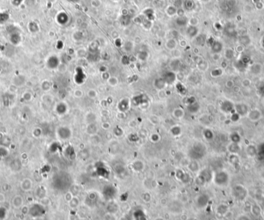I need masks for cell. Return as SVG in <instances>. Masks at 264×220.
I'll list each match as a JSON object with an SVG mask.
<instances>
[{
    "instance_id": "d4e9b609",
    "label": "cell",
    "mask_w": 264,
    "mask_h": 220,
    "mask_svg": "<svg viewBox=\"0 0 264 220\" xmlns=\"http://www.w3.org/2000/svg\"><path fill=\"white\" fill-rule=\"evenodd\" d=\"M184 8L187 10H191L194 7V2L192 0H185L183 3Z\"/></svg>"
},
{
    "instance_id": "ffe728a7",
    "label": "cell",
    "mask_w": 264,
    "mask_h": 220,
    "mask_svg": "<svg viewBox=\"0 0 264 220\" xmlns=\"http://www.w3.org/2000/svg\"><path fill=\"white\" fill-rule=\"evenodd\" d=\"M93 129L97 130V126H96L95 124H94V123L89 124L88 127H87V132L89 134H91V135L96 134V133H97V131H96V130H93Z\"/></svg>"
},
{
    "instance_id": "603a6c76",
    "label": "cell",
    "mask_w": 264,
    "mask_h": 220,
    "mask_svg": "<svg viewBox=\"0 0 264 220\" xmlns=\"http://www.w3.org/2000/svg\"><path fill=\"white\" fill-rule=\"evenodd\" d=\"M69 205H70V207L71 208V209H76V208L78 207L79 205H80V201H79V199H77V198L74 197V198L70 200V202H69Z\"/></svg>"
},
{
    "instance_id": "ee69618b",
    "label": "cell",
    "mask_w": 264,
    "mask_h": 220,
    "mask_svg": "<svg viewBox=\"0 0 264 220\" xmlns=\"http://www.w3.org/2000/svg\"><path fill=\"white\" fill-rule=\"evenodd\" d=\"M211 220H216V219H211Z\"/></svg>"
},
{
    "instance_id": "cb8c5ba5",
    "label": "cell",
    "mask_w": 264,
    "mask_h": 220,
    "mask_svg": "<svg viewBox=\"0 0 264 220\" xmlns=\"http://www.w3.org/2000/svg\"><path fill=\"white\" fill-rule=\"evenodd\" d=\"M173 115L176 118H182L184 116V110L182 108H176L174 110Z\"/></svg>"
},
{
    "instance_id": "5b68a950",
    "label": "cell",
    "mask_w": 264,
    "mask_h": 220,
    "mask_svg": "<svg viewBox=\"0 0 264 220\" xmlns=\"http://www.w3.org/2000/svg\"><path fill=\"white\" fill-rule=\"evenodd\" d=\"M209 201V197L205 194H202L199 195L196 199V204L199 208H204L208 205Z\"/></svg>"
},
{
    "instance_id": "e575fe53",
    "label": "cell",
    "mask_w": 264,
    "mask_h": 220,
    "mask_svg": "<svg viewBox=\"0 0 264 220\" xmlns=\"http://www.w3.org/2000/svg\"><path fill=\"white\" fill-rule=\"evenodd\" d=\"M64 198H65L66 201L68 202H70V200H71V199L74 198V196H73L72 193L69 192L66 193V195H65V196H64Z\"/></svg>"
},
{
    "instance_id": "d6986e66",
    "label": "cell",
    "mask_w": 264,
    "mask_h": 220,
    "mask_svg": "<svg viewBox=\"0 0 264 220\" xmlns=\"http://www.w3.org/2000/svg\"><path fill=\"white\" fill-rule=\"evenodd\" d=\"M188 168L190 169V171H192V172H196L199 170V165L198 164V162L195 161H191L190 163L188 164Z\"/></svg>"
},
{
    "instance_id": "4dcf8cb0",
    "label": "cell",
    "mask_w": 264,
    "mask_h": 220,
    "mask_svg": "<svg viewBox=\"0 0 264 220\" xmlns=\"http://www.w3.org/2000/svg\"><path fill=\"white\" fill-rule=\"evenodd\" d=\"M87 95L90 98L93 99V98H95L97 97V91L95 90H90V91H88Z\"/></svg>"
},
{
    "instance_id": "ab89813d",
    "label": "cell",
    "mask_w": 264,
    "mask_h": 220,
    "mask_svg": "<svg viewBox=\"0 0 264 220\" xmlns=\"http://www.w3.org/2000/svg\"><path fill=\"white\" fill-rule=\"evenodd\" d=\"M188 219V216L185 215V214H182V216H181V219L182 220H186Z\"/></svg>"
},
{
    "instance_id": "74e56055",
    "label": "cell",
    "mask_w": 264,
    "mask_h": 220,
    "mask_svg": "<svg viewBox=\"0 0 264 220\" xmlns=\"http://www.w3.org/2000/svg\"><path fill=\"white\" fill-rule=\"evenodd\" d=\"M23 98L26 100H30L32 99V95L29 92H26V93H25V94H23Z\"/></svg>"
},
{
    "instance_id": "836d02e7",
    "label": "cell",
    "mask_w": 264,
    "mask_h": 220,
    "mask_svg": "<svg viewBox=\"0 0 264 220\" xmlns=\"http://www.w3.org/2000/svg\"><path fill=\"white\" fill-rule=\"evenodd\" d=\"M150 139L153 142H157V141H159V139H160V138H159V135L158 134H153L151 136Z\"/></svg>"
},
{
    "instance_id": "44dd1931",
    "label": "cell",
    "mask_w": 264,
    "mask_h": 220,
    "mask_svg": "<svg viewBox=\"0 0 264 220\" xmlns=\"http://www.w3.org/2000/svg\"><path fill=\"white\" fill-rule=\"evenodd\" d=\"M23 203V200L22 199L21 196H16L14 199H13V205L15 206L16 208H19L21 207Z\"/></svg>"
},
{
    "instance_id": "60d3db41",
    "label": "cell",
    "mask_w": 264,
    "mask_h": 220,
    "mask_svg": "<svg viewBox=\"0 0 264 220\" xmlns=\"http://www.w3.org/2000/svg\"><path fill=\"white\" fill-rule=\"evenodd\" d=\"M118 220H127V219L126 218H125V217H122V218H120V219H119Z\"/></svg>"
},
{
    "instance_id": "5bb4252c",
    "label": "cell",
    "mask_w": 264,
    "mask_h": 220,
    "mask_svg": "<svg viewBox=\"0 0 264 220\" xmlns=\"http://www.w3.org/2000/svg\"><path fill=\"white\" fill-rule=\"evenodd\" d=\"M186 33H187V35L189 37H195L198 34V29H197L195 25H190L187 29Z\"/></svg>"
},
{
    "instance_id": "8d00e7d4",
    "label": "cell",
    "mask_w": 264,
    "mask_h": 220,
    "mask_svg": "<svg viewBox=\"0 0 264 220\" xmlns=\"http://www.w3.org/2000/svg\"><path fill=\"white\" fill-rule=\"evenodd\" d=\"M236 220H251L249 216H246V215H241L239 216L238 218L236 219Z\"/></svg>"
},
{
    "instance_id": "f35d334b",
    "label": "cell",
    "mask_w": 264,
    "mask_h": 220,
    "mask_svg": "<svg viewBox=\"0 0 264 220\" xmlns=\"http://www.w3.org/2000/svg\"><path fill=\"white\" fill-rule=\"evenodd\" d=\"M102 127H103V128L105 130H107L108 128H109V127H110V125H109V123H108V122L104 123V124L102 125Z\"/></svg>"
},
{
    "instance_id": "f6af8a7d",
    "label": "cell",
    "mask_w": 264,
    "mask_h": 220,
    "mask_svg": "<svg viewBox=\"0 0 264 220\" xmlns=\"http://www.w3.org/2000/svg\"><path fill=\"white\" fill-rule=\"evenodd\" d=\"M114 1H119V0H114Z\"/></svg>"
},
{
    "instance_id": "3957f363",
    "label": "cell",
    "mask_w": 264,
    "mask_h": 220,
    "mask_svg": "<svg viewBox=\"0 0 264 220\" xmlns=\"http://www.w3.org/2000/svg\"><path fill=\"white\" fill-rule=\"evenodd\" d=\"M233 195L236 199H237L239 201H243L245 199V198L247 196V191L244 187L241 185H237L235 187Z\"/></svg>"
},
{
    "instance_id": "f1b7e54d",
    "label": "cell",
    "mask_w": 264,
    "mask_h": 220,
    "mask_svg": "<svg viewBox=\"0 0 264 220\" xmlns=\"http://www.w3.org/2000/svg\"><path fill=\"white\" fill-rule=\"evenodd\" d=\"M176 47V42L175 40H169L167 42V47L170 50L175 49Z\"/></svg>"
},
{
    "instance_id": "484cf974",
    "label": "cell",
    "mask_w": 264,
    "mask_h": 220,
    "mask_svg": "<svg viewBox=\"0 0 264 220\" xmlns=\"http://www.w3.org/2000/svg\"><path fill=\"white\" fill-rule=\"evenodd\" d=\"M103 219L104 220H117V217L115 216V214L110 213V212H106L104 214V217H103Z\"/></svg>"
},
{
    "instance_id": "30bf717a",
    "label": "cell",
    "mask_w": 264,
    "mask_h": 220,
    "mask_svg": "<svg viewBox=\"0 0 264 220\" xmlns=\"http://www.w3.org/2000/svg\"><path fill=\"white\" fill-rule=\"evenodd\" d=\"M129 108V100L127 99H124L119 102L118 109L120 112H125Z\"/></svg>"
},
{
    "instance_id": "4fadbf2b",
    "label": "cell",
    "mask_w": 264,
    "mask_h": 220,
    "mask_svg": "<svg viewBox=\"0 0 264 220\" xmlns=\"http://www.w3.org/2000/svg\"><path fill=\"white\" fill-rule=\"evenodd\" d=\"M132 168H133L134 171H138V172H139V171H142V170L144 169V165L142 161L138 160V161H134V162H133V164H132Z\"/></svg>"
},
{
    "instance_id": "6da1fadb",
    "label": "cell",
    "mask_w": 264,
    "mask_h": 220,
    "mask_svg": "<svg viewBox=\"0 0 264 220\" xmlns=\"http://www.w3.org/2000/svg\"><path fill=\"white\" fill-rule=\"evenodd\" d=\"M46 208L44 205L40 203H34L33 204L29 209V215H30L32 218L38 219L41 218L46 214Z\"/></svg>"
},
{
    "instance_id": "8fae6325",
    "label": "cell",
    "mask_w": 264,
    "mask_h": 220,
    "mask_svg": "<svg viewBox=\"0 0 264 220\" xmlns=\"http://www.w3.org/2000/svg\"><path fill=\"white\" fill-rule=\"evenodd\" d=\"M33 186V183H32V181L30 179H24L21 183V187H22V189L25 192H27V191H30L31 188H32Z\"/></svg>"
},
{
    "instance_id": "9c48e42d",
    "label": "cell",
    "mask_w": 264,
    "mask_h": 220,
    "mask_svg": "<svg viewBox=\"0 0 264 220\" xmlns=\"http://www.w3.org/2000/svg\"><path fill=\"white\" fill-rule=\"evenodd\" d=\"M57 19V22H58L59 24L64 25V24L67 23L68 22V20H69V16H68V15L67 13H64V12H62V13L58 14Z\"/></svg>"
},
{
    "instance_id": "7402d4cb",
    "label": "cell",
    "mask_w": 264,
    "mask_h": 220,
    "mask_svg": "<svg viewBox=\"0 0 264 220\" xmlns=\"http://www.w3.org/2000/svg\"><path fill=\"white\" fill-rule=\"evenodd\" d=\"M165 84H166V83L163 79H157L156 81H154V86L159 90H162Z\"/></svg>"
},
{
    "instance_id": "8992f818",
    "label": "cell",
    "mask_w": 264,
    "mask_h": 220,
    "mask_svg": "<svg viewBox=\"0 0 264 220\" xmlns=\"http://www.w3.org/2000/svg\"><path fill=\"white\" fill-rule=\"evenodd\" d=\"M59 59L56 56H52L47 60V66L50 69H55L59 66Z\"/></svg>"
},
{
    "instance_id": "7bdbcfd3",
    "label": "cell",
    "mask_w": 264,
    "mask_h": 220,
    "mask_svg": "<svg viewBox=\"0 0 264 220\" xmlns=\"http://www.w3.org/2000/svg\"><path fill=\"white\" fill-rule=\"evenodd\" d=\"M70 1H72V2H77L78 0H70Z\"/></svg>"
},
{
    "instance_id": "ac0fdd59",
    "label": "cell",
    "mask_w": 264,
    "mask_h": 220,
    "mask_svg": "<svg viewBox=\"0 0 264 220\" xmlns=\"http://www.w3.org/2000/svg\"><path fill=\"white\" fill-rule=\"evenodd\" d=\"M251 212L255 216H260L262 213V209L257 205H253L251 206Z\"/></svg>"
},
{
    "instance_id": "b9f144b4",
    "label": "cell",
    "mask_w": 264,
    "mask_h": 220,
    "mask_svg": "<svg viewBox=\"0 0 264 220\" xmlns=\"http://www.w3.org/2000/svg\"><path fill=\"white\" fill-rule=\"evenodd\" d=\"M155 220H164L162 218H157Z\"/></svg>"
},
{
    "instance_id": "e0dca14e",
    "label": "cell",
    "mask_w": 264,
    "mask_h": 220,
    "mask_svg": "<svg viewBox=\"0 0 264 220\" xmlns=\"http://www.w3.org/2000/svg\"><path fill=\"white\" fill-rule=\"evenodd\" d=\"M176 23L179 26H185L188 24V19L185 16H178L176 19Z\"/></svg>"
},
{
    "instance_id": "9a60e30c",
    "label": "cell",
    "mask_w": 264,
    "mask_h": 220,
    "mask_svg": "<svg viewBox=\"0 0 264 220\" xmlns=\"http://www.w3.org/2000/svg\"><path fill=\"white\" fill-rule=\"evenodd\" d=\"M144 15L145 16L146 19H148L150 21H152L153 19H154V12L152 8H148L144 9Z\"/></svg>"
},
{
    "instance_id": "52a82bcc",
    "label": "cell",
    "mask_w": 264,
    "mask_h": 220,
    "mask_svg": "<svg viewBox=\"0 0 264 220\" xmlns=\"http://www.w3.org/2000/svg\"><path fill=\"white\" fill-rule=\"evenodd\" d=\"M162 79L165 81L166 83H173L174 81H176V75L175 73L170 71V72L165 73V74L164 75Z\"/></svg>"
},
{
    "instance_id": "83f0119b",
    "label": "cell",
    "mask_w": 264,
    "mask_h": 220,
    "mask_svg": "<svg viewBox=\"0 0 264 220\" xmlns=\"http://www.w3.org/2000/svg\"><path fill=\"white\" fill-rule=\"evenodd\" d=\"M7 210L6 208L0 207V220H4L6 218Z\"/></svg>"
},
{
    "instance_id": "1f68e13d",
    "label": "cell",
    "mask_w": 264,
    "mask_h": 220,
    "mask_svg": "<svg viewBox=\"0 0 264 220\" xmlns=\"http://www.w3.org/2000/svg\"><path fill=\"white\" fill-rule=\"evenodd\" d=\"M8 150L5 147H0V156L6 157L8 155Z\"/></svg>"
},
{
    "instance_id": "277c9868",
    "label": "cell",
    "mask_w": 264,
    "mask_h": 220,
    "mask_svg": "<svg viewBox=\"0 0 264 220\" xmlns=\"http://www.w3.org/2000/svg\"><path fill=\"white\" fill-rule=\"evenodd\" d=\"M57 134L62 140H67L71 137V131L67 127H61L57 130Z\"/></svg>"
},
{
    "instance_id": "7a4b0ae2",
    "label": "cell",
    "mask_w": 264,
    "mask_h": 220,
    "mask_svg": "<svg viewBox=\"0 0 264 220\" xmlns=\"http://www.w3.org/2000/svg\"><path fill=\"white\" fill-rule=\"evenodd\" d=\"M214 182L219 186L226 185V184L229 182V175L224 171H219L215 175Z\"/></svg>"
},
{
    "instance_id": "4316f807",
    "label": "cell",
    "mask_w": 264,
    "mask_h": 220,
    "mask_svg": "<svg viewBox=\"0 0 264 220\" xmlns=\"http://www.w3.org/2000/svg\"><path fill=\"white\" fill-rule=\"evenodd\" d=\"M167 13H168V15L170 16H175L176 13H177V8H176V6H170L168 7V8H167Z\"/></svg>"
},
{
    "instance_id": "d590c367",
    "label": "cell",
    "mask_w": 264,
    "mask_h": 220,
    "mask_svg": "<svg viewBox=\"0 0 264 220\" xmlns=\"http://www.w3.org/2000/svg\"><path fill=\"white\" fill-rule=\"evenodd\" d=\"M74 95H75V97H76V98H81V97L84 95V93H83V91H80V90H76V91L74 92Z\"/></svg>"
},
{
    "instance_id": "ba28073f",
    "label": "cell",
    "mask_w": 264,
    "mask_h": 220,
    "mask_svg": "<svg viewBox=\"0 0 264 220\" xmlns=\"http://www.w3.org/2000/svg\"><path fill=\"white\" fill-rule=\"evenodd\" d=\"M229 212V207L228 205H226V204H220V205H218V207L216 208V212L217 214L220 215V216H225L227 214V212Z\"/></svg>"
},
{
    "instance_id": "d6a6232c",
    "label": "cell",
    "mask_w": 264,
    "mask_h": 220,
    "mask_svg": "<svg viewBox=\"0 0 264 220\" xmlns=\"http://www.w3.org/2000/svg\"><path fill=\"white\" fill-rule=\"evenodd\" d=\"M142 199H143V201L146 202H148L151 201V195L148 192H145L144 193V195H142Z\"/></svg>"
},
{
    "instance_id": "2e32d148",
    "label": "cell",
    "mask_w": 264,
    "mask_h": 220,
    "mask_svg": "<svg viewBox=\"0 0 264 220\" xmlns=\"http://www.w3.org/2000/svg\"><path fill=\"white\" fill-rule=\"evenodd\" d=\"M222 44L220 43V42H218V41H215V42H212V50L213 51L214 53H219L220 51L222 50Z\"/></svg>"
},
{
    "instance_id": "7c38bea8",
    "label": "cell",
    "mask_w": 264,
    "mask_h": 220,
    "mask_svg": "<svg viewBox=\"0 0 264 220\" xmlns=\"http://www.w3.org/2000/svg\"><path fill=\"white\" fill-rule=\"evenodd\" d=\"M67 110V106L65 103H59L56 107V111L57 112V114H60V115L65 114Z\"/></svg>"
},
{
    "instance_id": "f546056e",
    "label": "cell",
    "mask_w": 264,
    "mask_h": 220,
    "mask_svg": "<svg viewBox=\"0 0 264 220\" xmlns=\"http://www.w3.org/2000/svg\"><path fill=\"white\" fill-rule=\"evenodd\" d=\"M108 83H109V84L111 85L112 87H114V86H116L117 84V83H118V81H117V79L116 77H110V78L108 79Z\"/></svg>"
}]
</instances>
